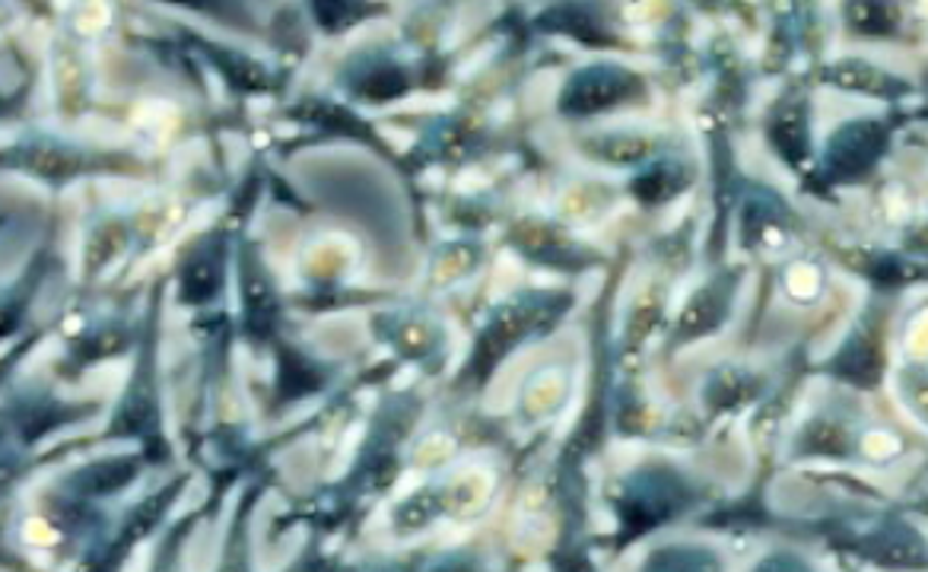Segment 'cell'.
Masks as SVG:
<instances>
[{
	"mask_svg": "<svg viewBox=\"0 0 928 572\" xmlns=\"http://www.w3.org/2000/svg\"><path fill=\"white\" fill-rule=\"evenodd\" d=\"M884 144H887V134L874 121L842 124L827 144V169L837 179H859L877 162V156L884 153Z\"/></svg>",
	"mask_w": 928,
	"mask_h": 572,
	"instance_id": "1",
	"label": "cell"
},
{
	"mask_svg": "<svg viewBox=\"0 0 928 572\" xmlns=\"http://www.w3.org/2000/svg\"><path fill=\"white\" fill-rule=\"evenodd\" d=\"M629 87H636V77L627 70L617 67H592L582 70L575 80H569L567 92H563V109L575 112V115H592L599 109H611L620 99H627Z\"/></svg>",
	"mask_w": 928,
	"mask_h": 572,
	"instance_id": "2",
	"label": "cell"
},
{
	"mask_svg": "<svg viewBox=\"0 0 928 572\" xmlns=\"http://www.w3.org/2000/svg\"><path fill=\"white\" fill-rule=\"evenodd\" d=\"M773 144L776 150L789 159V162H802L808 156V121H805V112L798 105H789L782 109L776 119H773Z\"/></svg>",
	"mask_w": 928,
	"mask_h": 572,
	"instance_id": "3",
	"label": "cell"
},
{
	"mask_svg": "<svg viewBox=\"0 0 928 572\" xmlns=\"http://www.w3.org/2000/svg\"><path fill=\"white\" fill-rule=\"evenodd\" d=\"M827 80L839 83L842 90L859 92H887L884 87H897L887 74L874 70L865 60H839L837 67L827 70Z\"/></svg>",
	"mask_w": 928,
	"mask_h": 572,
	"instance_id": "4",
	"label": "cell"
},
{
	"mask_svg": "<svg viewBox=\"0 0 928 572\" xmlns=\"http://www.w3.org/2000/svg\"><path fill=\"white\" fill-rule=\"evenodd\" d=\"M722 309H725V296L719 290H700L693 302L687 305V312L681 315V337H696V334L709 332L713 325H719Z\"/></svg>",
	"mask_w": 928,
	"mask_h": 572,
	"instance_id": "5",
	"label": "cell"
},
{
	"mask_svg": "<svg viewBox=\"0 0 928 572\" xmlns=\"http://www.w3.org/2000/svg\"><path fill=\"white\" fill-rule=\"evenodd\" d=\"M592 153L607 159V162H642L652 153V141L633 137V134H611V137H595Z\"/></svg>",
	"mask_w": 928,
	"mask_h": 572,
	"instance_id": "6",
	"label": "cell"
},
{
	"mask_svg": "<svg viewBox=\"0 0 928 572\" xmlns=\"http://www.w3.org/2000/svg\"><path fill=\"white\" fill-rule=\"evenodd\" d=\"M681 184H684V179H681L671 166H652L649 172H642L639 179L633 181V191H636L642 201H664V198H671Z\"/></svg>",
	"mask_w": 928,
	"mask_h": 572,
	"instance_id": "7",
	"label": "cell"
},
{
	"mask_svg": "<svg viewBox=\"0 0 928 572\" xmlns=\"http://www.w3.org/2000/svg\"><path fill=\"white\" fill-rule=\"evenodd\" d=\"M216 283H220V273L210 261H191L181 277V293L188 302H204L216 293Z\"/></svg>",
	"mask_w": 928,
	"mask_h": 572,
	"instance_id": "8",
	"label": "cell"
},
{
	"mask_svg": "<svg viewBox=\"0 0 928 572\" xmlns=\"http://www.w3.org/2000/svg\"><path fill=\"white\" fill-rule=\"evenodd\" d=\"M176 490L179 486H166V490H159L156 496H150L144 506H137L134 509V515H131V521H127V538H141V535H147L153 525L163 518V513H166V506L172 503V496H176Z\"/></svg>",
	"mask_w": 928,
	"mask_h": 572,
	"instance_id": "9",
	"label": "cell"
},
{
	"mask_svg": "<svg viewBox=\"0 0 928 572\" xmlns=\"http://www.w3.org/2000/svg\"><path fill=\"white\" fill-rule=\"evenodd\" d=\"M849 20L859 32L881 35V32L894 30L897 13H894V7H884V3H859V7H849Z\"/></svg>",
	"mask_w": 928,
	"mask_h": 572,
	"instance_id": "10",
	"label": "cell"
},
{
	"mask_svg": "<svg viewBox=\"0 0 928 572\" xmlns=\"http://www.w3.org/2000/svg\"><path fill=\"white\" fill-rule=\"evenodd\" d=\"M245 309H248V318L251 325L265 322L270 325V312H273V296H270L268 280L261 273H248L245 277Z\"/></svg>",
	"mask_w": 928,
	"mask_h": 572,
	"instance_id": "11",
	"label": "cell"
},
{
	"mask_svg": "<svg viewBox=\"0 0 928 572\" xmlns=\"http://www.w3.org/2000/svg\"><path fill=\"white\" fill-rule=\"evenodd\" d=\"M315 385H318V375L309 366H302V360L283 354V362H280V392L287 394V397H293V394L312 392Z\"/></svg>",
	"mask_w": 928,
	"mask_h": 572,
	"instance_id": "12",
	"label": "cell"
},
{
	"mask_svg": "<svg viewBox=\"0 0 928 572\" xmlns=\"http://www.w3.org/2000/svg\"><path fill=\"white\" fill-rule=\"evenodd\" d=\"M131 468H134L131 461H102V464L87 471V486L92 493H109L124 481H131V474H134Z\"/></svg>",
	"mask_w": 928,
	"mask_h": 572,
	"instance_id": "13",
	"label": "cell"
},
{
	"mask_svg": "<svg viewBox=\"0 0 928 572\" xmlns=\"http://www.w3.org/2000/svg\"><path fill=\"white\" fill-rule=\"evenodd\" d=\"M30 166L35 169V172H42V176L60 179V176H70V172H74V156L64 150H52V147H45V150L30 153Z\"/></svg>",
	"mask_w": 928,
	"mask_h": 572,
	"instance_id": "14",
	"label": "cell"
},
{
	"mask_svg": "<svg viewBox=\"0 0 928 572\" xmlns=\"http://www.w3.org/2000/svg\"><path fill=\"white\" fill-rule=\"evenodd\" d=\"M223 60H230V64H220V67L230 74V80H233L236 87H242V90H258V87H265V70H261L255 60L236 58V55H223Z\"/></svg>",
	"mask_w": 928,
	"mask_h": 572,
	"instance_id": "15",
	"label": "cell"
},
{
	"mask_svg": "<svg viewBox=\"0 0 928 572\" xmlns=\"http://www.w3.org/2000/svg\"><path fill=\"white\" fill-rule=\"evenodd\" d=\"M401 92H404V77L398 70H391V67L372 74L366 80V96L369 99H391V96H401Z\"/></svg>",
	"mask_w": 928,
	"mask_h": 572,
	"instance_id": "16",
	"label": "cell"
},
{
	"mask_svg": "<svg viewBox=\"0 0 928 572\" xmlns=\"http://www.w3.org/2000/svg\"><path fill=\"white\" fill-rule=\"evenodd\" d=\"M760 572H808L802 563H795V560H789V557H773V560H767L763 567H760Z\"/></svg>",
	"mask_w": 928,
	"mask_h": 572,
	"instance_id": "17",
	"label": "cell"
}]
</instances>
